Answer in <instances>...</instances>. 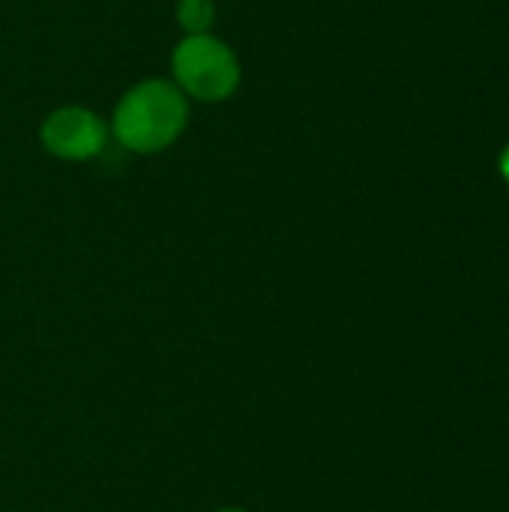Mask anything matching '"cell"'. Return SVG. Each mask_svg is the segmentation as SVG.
I'll return each mask as SVG.
<instances>
[{"instance_id":"277c9868","label":"cell","mask_w":509,"mask_h":512,"mask_svg":"<svg viewBox=\"0 0 509 512\" xmlns=\"http://www.w3.org/2000/svg\"><path fill=\"white\" fill-rule=\"evenodd\" d=\"M216 15H219L216 0H177V6H174V18H177L183 36L213 33Z\"/></svg>"},{"instance_id":"6da1fadb","label":"cell","mask_w":509,"mask_h":512,"mask_svg":"<svg viewBox=\"0 0 509 512\" xmlns=\"http://www.w3.org/2000/svg\"><path fill=\"white\" fill-rule=\"evenodd\" d=\"M189 126V99L171 78H144L132 84L111 111V135L138 156L168 150Z\"/></svg>"},{"instance_id":"5b68a950","label":"cell","mask_w":509,"mask_h":512,"mask_svg":"<svg viewBox=\"0 0 509 512\" xmlns=\"http://www.w3.org/2000/svg\"><path fill=\"white\" fill-rule=\"evenodd\" d=\"M501 174H504V180L509 183V147L501 153Z\"/></svg>"},{"instance_id":"7a4b0ae2","label":"cell","mask_w":509,"mask_h":512,"mask_svg":"<svg viewBox=\"0 0 509 512\" xmlns=\"http://www.w3.org/2000/svg\"><path fill=\"white\" fill-rule=\"evenodd\" d=\"M171 81L192 102H225L240 90L243 66L234 48L213 36H183L171 51Z\"/></svg>"},{"instance_id":"8992f818","label":"cell","mask_w":509,"mask_h":512,"mask_svg":"<svg viewBox=\"0 0 509 512\" xmlns=\"http://www.w3.org/2000/svg\"><path fill=\"white\" fill-rule=\"evenodd\" d=\"M219 512H246V510H234V507H228V510H219Z\"/></svg>"},{"instance_id":"3957f363","label":"cell","mask_w":509,"mask_h":512,"mask_svg":"<svg viewBox=\"0 0 509 512\" xmlns=\"http://www.w3.org/2000/svg\"><path fill=\"white\" fill-rule=\"evenodd\" d=\"M108 123L84 105H63L45 114L39 123V144L45 153L63 162H87L96 159L108 144Z\"/></svg>"}]
</instances>
